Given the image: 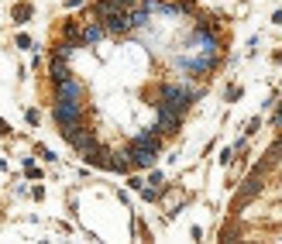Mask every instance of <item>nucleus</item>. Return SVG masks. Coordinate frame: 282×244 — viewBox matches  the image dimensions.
Instances as JSON below:
<instances>
[{
	"mask_svg": "<svg viewBox=\"0 0 282 244\" xmlns=\"http://www.w3.org/2000/svg\"><path fill=\"white\" fill-rule=\"evenodd\" d=\"M62 138L72 145V148L79 151V155H86V151H93L100 141H97V131H90L86 124H76V128H66L62 131Z\"/></svg>",
	"mask_w": 282,
	"mask_h": 244,
	"instance_id": "3",
	"label": "nucleus"
},
{
	"mask_svg": "<svg viewBox=\"0 0 282 244\" xmlns=\"http://www.w3.org/2000/svg\"><path fill=\"white\" fill-rule=\"evenodd\" d=\"M103 35H107V28H103L100 21H86L83 24V45H97V42H103Z\"/></svg>",
	"mask_w": 282,
	"mask_h": 244,
	"instance_id": "7",
	"label": "nucleus"
},
{
	"mask_svg": "<svg viewBox=\"0 0 282 244\" xmlns=\"http://www.w3.org/2000/svg\"><path fill=\"white\" fill-rule=\"evenodd\" d=\"M127 148H131L135 169H152V165H155V155H158V151H152V148H135V145H127Z\"/></svg>",
	"mask_w": 282,
	"mask_h": 244,
	"instance_id": "9",
	"label": "nucleus"
},
{
	"mask_svg": "<svg viewBox=\"0 0 282 244\" xmlns=\"http://www.w3.org/2000/svg\"><path fill=\"white\" fill-rule=\"evenodd\" d=\"M131 145H135V148H152V151H158V148H162V134H155V131H138L135 138H131Z\"/></svg>",
	"mask_w": 282,
	"mask_h": 244,
	"instance_id": "8",
	"label": "nucleus"
},
{
	"mask_svg": "<svg viewBox=\"0 0 282 244\" xmlns=\"http://www.w3.org/2000/svg\"><path fill=\"white\" fill-rule=\"evenodd\" d=\"M83 83L76 79V76H69V79H62V83H55V100H83Z\"/></svg>",
	"mask_w": 282,
	"mask_h": 244,
	"instance_id": "6",
	"label": "nucleus"
},
{
	"mask_svg": "<svg viewBox=\"0 0 282 244\" xmlns=\"http://www.w3.org/2000/svg\"><path fill=\"white\" fill-rule=\"evenodd\" d=\"M279 158H282V138L272 145V151H269V165H272V162H279Z\"/></svg>",
	"mask_w": 282,
	"mask_h": 244,
	"instance_id": "13",
	"label": "nucleus"
},
{
	"mask_svg": "<svg viewBox=\"0 0 282 244\" xmlns=\"http://www.w3.org/2000/svg\"><path fill=\"white\" fill-rule=\"evenodd\" d=\"M14 17H17V21H28V17H31V4H17V7H14Z\"/></svg>",
	"mask_w": 282,
	"mask_h": 244,
	"instance_id": "12",
	"label": "nucleus"
},
{
	"mask_svg": "<svg viewBox=\"0 0 282 244\" xmlns=\"http://www.w3.org/2000/svg\"><path fill=\"white\" fill-rule=\"evenodd\" d=\"M141 196H145V199H158V186L155 189H141Z\"/></svg>",
	"mask_w": 282,
	"mask_h": 244,
	"instance_id": "15",
	"label": "nucleus"
},
{
	"mask_svg": "<svg viewBox=\"0 0 282 244\" xmlns=\"http://www.w3.org/2000/svg\"><path fill=\"white\" fill-rule=\"evenodd\" d=\"M52 117H55L59 131H66V128H76V124H83V117H86V107H83V100H55V107H52Z\"/></svg>",
	"mask_w": 282,
	"mask_h": 244,
	"instance_id": "1",
	"label": "nucleus"
},
{
	"mask_svg": "<svg viewBox=\"0 0 282 244\" xmlns=\"http://www.w3.org/2000/svg\"><path fill=\"white\" fill-rule=\"evenodd\" d=\"M52 83H62V79H69L72 72H69V58H59V55H52Z\"/></svg>",
	"mask_w": 282,
	"mask_h": 244,
	"instance_id": "10",
	"label": "nucleus"
},
{
	"mask_svg": "<svg viewBox=\"0 0 282 244\" xmlns=\"http://www.w3.org/2000/svg\"><path fill=\"white\" fill-rule=\"evenodd\" d=\"M0 134H7V124H4V120H0Z\"/></svg>",
	"mask_w": 282,
	"mask_h": 244,
	"instance_id": "16",
	"label": "nucleus"
},
{
	"mask_svg": "<svg viewBox=\"0 0 282 244\" xmlns=\"http://www.w3.org/2000/svg\"><path fill=\"white\" fill-rule=\"evenodd\" d=\"M76 42H69V38H62V42H59V45H55V55L59 58H72V52H76Z\"/></svg>",
	"mask_w": 282,
	"mask_h": 244,
	"instance_id": "11",
	"label": "nucleus"
},
{
	"mask_svg": "<svg viewBox=\"0 0 282 244\" xmlns=\"http://www.w3.org/2000/svg\"><path fill=\"white\" fill-rule=\"evenodd\" d=\"M100 24L107 28V35H127V31H135V24H131V14L127 11H110L107 17H100Z\"/></svg>",
	"mask_w": 282,
	"mask_h": 244,
	"instance_id": "4",
	"label": "nucleus"
},
{
	"mask_svg": "<svg viewBox=\"0 0 282 244\" xmlns=\"http://www.w3.org/2000/svg\"><path fill=\"white\" fill-rule=\"evenodd\" d=\"M182 124V114H176V110H169V107H158L155 110V131L158 134H176Z\"/></svg>",
	"mask_w": 282,
	"mask_h": 244,
	"instance_id": "5",
	"label": "nucleus"
},
{
	"mask_svg": "<svg viewBox=\"0 0 282 244\" xmlns=\"http://www.w3.org/2000/svg\"><path fill=\"white\" fill-rule=\"evenodd\" d=\"M265 169H269V162H261L258 169H255V175H248V179H245V186H241V193H237V199H234V213L241 207H248L251 199L265 189V179H261V172H265Z\"/></svg>",
	"mask_w": 282,
	"mask_h": 244,
	"instance_id": "2",
	"label": "nucleus"
},
{
	"mask_svg": "<svg viewBox=\"0 0 282 244\" xmlns=\"http://www.w3.org/2000/svg\"><path fill=\"white\" fill-rule=\"evenodd\" d=\"M220 237H224V241H234V237H241V231H237V227H224Z\"/></svg>",
	"mask_w": 282,
	"mask_h": 244,
	"instance_id": "14",
	"label": "nucleus"
}]
</instances>
